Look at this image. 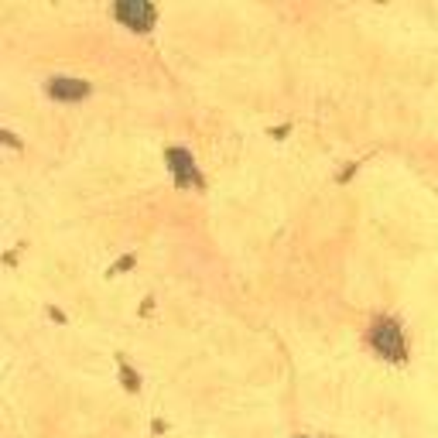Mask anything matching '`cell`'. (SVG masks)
<instances>
[{
  "instance_id": "cell-5",
  "label": "cell",
  "mask_w": 438,
  "mask_h": 438,
  "mask_svg": "<svg viewBox=\"0 0 438 438\" xmlns=\"http://www.w3.org/2000/svg\"><path fill=\"white\" fill-rule=\"evenodd\" d=\"M120 380H123V387H127L130 394H134V390L141 387V377H137V373H134V370L127 366V359H120Z\"/></svg>"
},
{
  "instance_id": "cell-1",
  "label": "cell",
  "mask_w": 438,
  "mask_h": 438,
  "mask_svg": "<svg viewBox=\"0 0 438 438\" xmlns=\"http://www.w3.org/2000/svg\"><path fill=\"white\" fill-rule=\"evenodd\" d=\"M370 346L377 356L390 359V363H404L408 359V346H404V329L397 319H377L373 329H370Z\"/></svg>"
},
{
  "instance_id": "cell-2",
  "label": "cell",
  "mask_w": 438,
  "mask_h": 438,
  "mask_svg": "<svg viewBox=\"0 0 438 438\" xmlns=\"http://www.w3.org/2000/svg\"><path fill=\"white\" fill-rule=\"evenodd\" d=\"M165 165H168V172L175 175L178 188H202V175H199V168H195V158H192L185 148H168V151H165Z\"/></svg>"
},
{
  "instance_id": "cell-3",
  "label": "cell",
  "mask_w": 438,
  "mask_h": 438,
  "mask_svg": "<svg viewBox=\"0 0 438 438\" xmlns=\"http://www.w3.org/2000/svg\"><path fill=\"white\" fill-rule=\"evenodd\" d=\"M113 17H117L123 28H130V31H151L158 10H155L151 3H144V0H123V3L113 7Z\"/></svg>"
},
{
  "instance_id": "cell-4",
  "label": "cell",
  "mask_w": 438,
  "mask_h": 438,
  "mask_svg": "<svg viewBox=\"0 0 438 438\" xmlns=\"http://www.w3.org/2000/svg\"><path fill=\"white\" fill-rule=\"evenodd\" d=\"M45 92L52 99H59V103H76V99H86L89 96V83L86 79H76V76H55V79H48Z\"/></svg>"
},
{
  "instance_id": "cell-6",
  "label": "cell",
  "mask_w": 438,
  "mask_h": 438,
  "mask_svg": "<svg viewBox=\"0 0 438 438\" xmlns=\"http://www.w3.org/2000/svg\"><path fill=\"white\" fill-rule=\"evenodd\" d=\"M130 263H134V257H120V263H117V267H113V270H110V274H117V270H127V267H130Z\"/></svg>"
}]
</instances>
